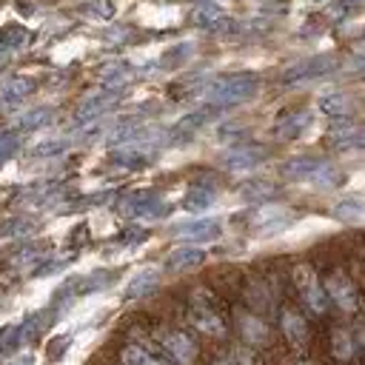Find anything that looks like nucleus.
<instances>
[{"instance_id":"18","label":"nucleus","mask_w":365,"mask_h":365,"mask_svg":"<svg viewBox=\"0 0 365 365\" xmlns=\"http://www.w3.org/2000/svg\"><path fill=\"white\" fill-rule=\"evenodd\" d=\"M157 282H160V274L154 271V268H145V271H140L131 282H128V288H125V297L128 299H137V297H145V294H151L154 288H157Z\"/></svg>"},{"instance_id":"20","label":"nucleus","mask_w":365,"mask_h":365,"mask_svg":"<svg viewBox=\"0 0 365 365\" xmlns=\"http://www.w3.org/2000/svg\"><path fill=\"white\" fill-rule=\"evenodd\" d=\"M308 123H311V114L308 111H294V114H288V117H282L277 123V134L279 137H297Z\"/></svg>"},{"instance_id":"30","label":"nucleus","mask_w":365,"mask_h":365,"mask_svg":"<svg viewBox=\"0 0 365 365\" xmlns=\"http://www.w3.org/2000/svg\"><path fill=\"white\" fill-rule=\"evenodd\" d=\"M63 148H66L63 140H46V143H37V145L31 148V154H34V157H51V154H60Z\"/></svg>"},{"instance_id":"5","label":"nucleus","mask_w":365,"mask_h":365,"mask_svg":"<svg viewBox=\"0 0 365 365\" xmlns=\"http://www.w3.org/2000/svg\"><path fill=\"white\" fill-rule=\"evenodd\" d=\"M325 294L342 308V311H356V288H354V282H351V277L345 274V271H331L328 277H325Z\"/></svg>"},{"instance_id":"28","label":"nucleus","mask_w":365,"mask_h":365,"mask_svg":"<svg viewBox=\"0 0 365 365\" xmlns=\"http://www.w3.org/2000/svg\"><path fill=\"white\" fill-rule=\"evenodd\" d=\"M17 145H20V137L14 131H0V163L9 160L17 151Z\"/></svg>"},{"instance_id":"14","label":"nucleus","mask_w":365,"mask_h":365,"mask_svg":"<svg viewBox=\"0 0 365 365\" xmlns=\"http://www.w3.org/2000/svg\"><path fill=\"white\" fill-rule=\"evenodd\" d=\"M34 91V83L29 80V77H6L3 83H0V100H6V103H20V100H26L29 94Z\"/></svg>"},{"instance_id":"27","label":"nucleus","mask_w":365,"mask_h":365,"mask_svg":"<svg viewBox=\"0 0 365 365\" xmlns=\"http://www.w3.org/2000/svg\"><path fill=\"white\" fill-rule=\"evenodd\" d=\"M31 231H34V225L29 220H9L6 225H0V237H23Z\"/></svg>"},{"instance_id":"22","label":"nucleus","mask_w":365,"mask_h":365,"mask_svg":"<svg viewBox=\"0 0 365 365\" xmlns=\"http://www.w3.org/2000/svg\"><path fill=\"white\" fill-rule=\"evenodd\" d=\"M120 359H123V365H163L157 356H151L145 348H140V345H125L123 348V354H120Z\"/></svg>"},{"instance_id":"21","label":"nucleus","mask_w":365,"mask_h":365,"mask_svg":"<svg viewBox=\"0 0 365 365\" xmlns=\"http://www.w3.org/2000/svg\"><path fill=\"white\" fill-rule=\"evenodd\" d=\"M319 108L331 117H345L351 111V100L342 94V91H331V94H322L319 100Z\"/></svg>"},{"instance_id":"12","label":"nucleus","mask_w":365,"mask_h":365,"mask_svg":"<svg viewBox=\"0 0 365 365\" xmlns=\"http://www.w3.org/2000/svg\"><path fill=\"white\" fill-rule=\"evenodd\" d=\"M282 334H285V339L291 342V345H305V339H308V325H305V319H302V314H297L294 308H285L282 311Z\"/></svg>"},{"instance_id":"7","label":"nucleus","mask_w":365,"mask_h":365,"mask_svg":"<svg viewBox=\"0 0 365 365\" xmlns=\"http://www.w3.org/2000/svg\"><path fill=\"white\" fill-rule=\"evenodd\" d=\"M117 91H111V88H103V91H97V94H88L80 106H77V111H74V120L77 123H94L97 117H103L114 103H117Z\"/></svg>"},{"instance_id":"15","label":"nucleus","mask_w":365,"mask_h":365,"mask_svg":"<svg viewBox=\"0 0 365 365\" xmlns=\"http://www.w3.org/2000/svg\"><path fill=\"white\" fill-rule=\"evenodd\" d=\"M285 225H288L285 208H259V211L254 214V228H259V231H265V234H271V231H277V228H285Z\"/></svg>"},{"instance_id":"3","label":"nucleus","mask_w":365,"mask_h":365,"mask_svg":"<svg viewBox=\"0 0 365 365\" xmlns=\"http://www.w3.org/2000/svg\"><path fill=\"white\" fill-rule=\"evenodd\" d=\"M191 325L208 336H222L225 334V322L220 317V311L211 305V297L208 291H194L191 297Z\"/></svg>"},{"instance_id":"35","label":"nucleus","mask_w":365,"mask_h":365,"mask_svg":"<svg viewBox=\"0 0 365 365\" xmlns=\"http://www.w3.org/2000/svg\"><path fill=\"white\" fill-rule=\"evenodd\" d=\"M0 305H3V291H0Z\"/></svg>"},{"instance_id":"4","label":"nucleus","mask_w":365,"mask_h":365,"mask_svg":"<svg viewBox=\"0 0 365 365\" xmlns=\"http://www.w3.org/2000/svg\"><path fill=\"white\" fill-rule=\"evenodd\" d=\"M160 345L177 365H191L197 359V345L185 331H160Z\"/></svg>"},{"instance_id":"31","label":"nucleus","mask_w":365,"mask_h":365,"mask_svg":"<svg viewBox=\"0 0 365 365\" xmlns=\"http://www.w3.org/2000/svg\"><path fill=\"white\" fill-rule=\"evenodd\" d=\"M40 259V251L37 248H20L14 257H11V265L14 268H26V265H34Z\"/></svg>"},{"instance_id":"8","label":"nucleus","mask_w":365,"mask_h":365,"mask_svg":"<svg viewBox=\"0 0 365 365\" xmlns=\"http://www.w3.org/2000/svg\"><path fill=\"white\" fill-rule=\"evenodd\" d=\"M174 237L188 240V242H208L220 237V222L217 220H191L174 228Z\"/></svg>"},{"instance_id":"9","label":"nucleus","mask_w":365,"mask_h":365,"mask_svg":"<svg viewBox=\"0 0 365 365\" xmlns=\"http://www.w3.org/2000/svg\"><path fill=\"white\" fill-rule=\"evenodd\" d=\"M325 171H328V165L314 157H294L282 165V174L291 180H319V174H325Z\"/></svg>"},{"instance_id":"24","label":"nucleus","mask_w":365,"mask_h":365,"mask_svg":"<svg viewBox=\"0 0 365 365\" xmlns=\"http://www.w3.org/2000/svg\"><path fill=\"white\" fill-rule=\"evenodd\" d=\"M331 348H334V356L336 359H348L354 356V339L348 334V328H336L334 336H331Z\"/></svg>"},{"instance_id":"29","label":"nucleus","mask_w":365,"mask_h":365,"mask_svg":"<svg viewBox=\"0 0 365 365\" xmlns=\"http://www.w3.org/2000/svg\"><path fill=\"white\" fill-rule=\"evenodd\" d=\"M86 11H88L91 17L108 20V17L114 14V6H111V0H88V3H86Z\"/></svg>"},{"instance_id":"34","label":"nucleus","mask_w":365,"mask_h":365,"mask_svg":"<svg viewBox=\"0 0 365 365\" xmlns=\"http://www.w3.org/2000/svg\"><path fill=\"white\" fill-rule=\"evenodd\" d=\"M342 3H359V0H342Z\"/></svg>"},{"instance_id":"25","label":"nucleus","mask_w":365,"mask_h":365,"mask_svg":"<svg viewBox=\"0 0 365 365\" xmlns=\"http://www.w3.org/2000/svg\"><path fill=\"white\" fill-rule=\"evenodd\" d=\"M29 43V31L23 26H9L3 34H0V46L3 48H23Z\"/></svg>"},{"instance_id":"10","label":"nucleus","mask_w":365,"mask_h":365,"mask_svg":"<svg viewBox=\"0 0 365 365\" xmlns=\"http://www.w3.org/2000/svg\"><path fill=\"white\" fill-rule=\"evenodd\" d=\"M262 157H265L262 148H254V145H237V148H231V151L222 157V163H225V168H231V171H245V168H254Z\"/></svg>"},{"instance_id":"13","label":"nucleus","mask_w":365,"mask_h":365,"mask_svg":"<svg viewBox=\"0 0 365 365\" xmlns=\"http://www.w3.org/2000/svg\"><path fill=\"white\" fill-rule=\"evenodd\" d=\"M194 23H197L200 29H214V31H220V29H231V23L225 20L222 9L214 6V3H202V6H197V11H194Z\"/></svg>"},{"instance_id":"19","label":"nucleus","mask_w":365,"mask_h":365,"mask_svg":"<svg viewBox=\"0 0 365 365\" xmlns=\"http://www.w3.org/2000/svg\"><path fill=\"white\" fill-rule=\"evenodd\" d=\"M131 77V68L125 63H111L100 71V80H103V88H111V91H120V86H125Z\"/></svg>"},{"instance_id":"26","label":"nucleus","mask_w":365,"mask_h":365,"mask_svg":"<svg viewBox=\"0 0 365 365\" xmlns=\"http://www.w3.org/2000/svg\"><path fill=\"white\" fill-rule=\"evenodd\" d=\"M240 194H242L245 200H268V197L274 194V185H271V182H262V180H251V182H245V185L240 188Z\"/></svg>"},{"instance_id":"2","label":"nucleus","mask_w":365,"mask_h":365,"mask_svg":"<svg viewBox=\"0 0 365 365\" xmlns=\"http://www.w3.org/2000/svg\"><path fill=\"white\" fill-rule=\"evenodd\" d=\"M294 285H297V291H299V297H302V302L308 305L311 314H325V308H328V294H325V288H322L317 271H314L308 262H297V265H294Z\"/></svg>"},{"instance_id":"33","label":"nucleus","mask_w":365,"mask_h":365,"mask_svg":"<svg viewBox=\"0 0 365 365\" xmlns=\"http://www.w3.org/2000/svg\"><path fill=\"white\" fill-rule=\"evenodd\" d=\"M14 365H31V362H29V356H23V359H17Z\"/></svg>"},{"instance_id":"11","label":"nucleus","mask_w":365,"mask_h":365,"mask_svg":"<svg viewBox=\"0 0 365 365\" xmlns=\"http://www.w3.org/2000/svg\"><path fill=\"white\" fill-rule=\"evenodd\" d=\"M202 259H205V254L197 245H182L165 257V268L168 271H188V268H197Z\"/></svg>"},{"instance_id":"6","label":"nucleus","mask_w":365,"mask_h":365,"mask_svg":"<svg viewBox=\"0 0 365 365\" xmlns=\"http://www.w3.org/2000/svg\"><path fill=\"white\" fill-rule=\"evenodd\" d=\"M336 68V60L334 57H311V60H302L297 66H291L282 80L285 83H302V80H314V77H325Z\"/></svg>"},{"instance_id":"32","label":"nucleus","mask_w":365,"mask_h":365,"mask_svg":"<svg viewBox=\"0 0 365 365\" xmlns=\"http://www.w3.org/2000/svg\"><path fill=\"white\" fill-rule=\"evenodd\" d=\"M6 54H9V48H3V46H0V66L6 63Z\"/></svg>"},{"instance_id":"16","label":"nucleus","mask_w":365,"mask_h":365,"mask_svg":"<svg viewBox=\"0 0 365 365\" xmlns=\"http://www.w3.org/2000/svg\"><path fill=\"white\" fill-rule=\"evenodd\" d=\"M240 331L251 345H262L268 339V325L254 314H240Z\"/></svg>"},{"instance_id":"17","label":"nucleus","mask_w":365,"mask_h":365,"mask_svg":"<svg viewBox=\"0 0 365 365\" xmlns=\"http://www.w3.org/2000/svg\"><path fill=\"white\" fill-rule=\"evenodd\" d=\"M54 120V111L51 108H31V111H23L11 125L17 131H34V128H43Z\"/></svg>"},{"instance_id":"1","label":"nucleus","mask_w":365,"mask_h":365,"mask_svg":"<svg viewBox=\"0 0 365 365\" xmlns=\"http://www.w3.org/2000/svg\"><path fill=\"white\" fill-rule=\"evenodd\" d=\"M257 77L254 74H231V77H220L205 88V100L208 106L217 108H228L237 103H245L257 94Z\"/></svg>"},{"instance_id":"23","label":"nucleus","mask_w":365,"mask_h":365,"mask_svg":"<svg viewBox=\"0 0 365 365\" xmlns=\"http://www.w3.org/2000/svg\"><path fill=\"white\" fill-rule=\"evenodd\" d=\"M214 202V191L211 188H191L188 194H185V200H182V205L188 208V211H202V208H208Z\"/></svg>"}]
</instances>
